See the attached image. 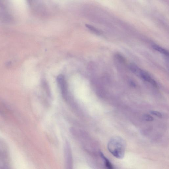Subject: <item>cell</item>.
<instances>
[{"mask_svg": "<svg viewBox=\"0 0 169 169\" xmlns=\"http://www.w3.org/2000/svg\"><path fill=\"white\" fill-rule=\"evenodd\" d=\"M107 147L111 153L117 159H121L125 156L126 142L119 136L113 137L109 141Z\"/></svg>", "mask_w": 169, "mask_h": 169, "instance_id": "6da1fadb", "label": "cell"}, {"mask_svg": "<svg viewBox=\"0 0 169 169\" xmlns=\"http://www.w3.org/2000/svg\"><path fill=\"white\" fill-rule=\"evenodd\" d=\"M130 69L134 74L140 78L151 84L153 86L157 87V84L150 75L144 71L139 68L135 65L132 64L129 66Z\"/></svg>", "mask_w": 169, "mask_h": 169, "instance_id": "7a4b0ae2", "label": "cell"}, {"mask_svg": "<svg viewBox=\"0 0 169 169\" xmlns=\"http://www.w3.org/2000/svg\"><path fill=\"white\" fill-rule=\"evenodd\" d=\"M57 81L61 89L63 99H67V86L64 77L62 75H59L57 78Z\"/></svg>", "mask_w": 169, "mask_h": 169, "instance_id": "3957f363", "label": "cell"}, {"mask_svg": "<svg viewBox=\"0 0 169 169\" xmlns=\"http://www.w3.org/2000/svg\"><path fill=\"white\" fill-rule=\"evenodd\" d=\"M65 155L68 169H72V158L69 146L67 145L65 148Z\"/></svg>", "mask_w": 169, "mask_h": 169, "instance_id": "277c9868", "label": "cell"}, {"mask_svg": "<svg viewBox=\"0 0 169 169\" xmlns=\"http://www.w3.org/2000/svg\"><path fill=\"white\" fill-rule=\"evenodd\" d=\"M100 156L102 158L103 160L105 166H106L107 169H114V168L112 164L110 162L109 160L102 153H100Z\"/></svg>", "mask_w": 169, "mask_h": 169, "instance_id": "5b68a950", "label": "cell"}, {"mask_svg": "<svg viewBox=\"0 0 169 169\" xmlns=\"http://www.w3.org/2000/svg\"><path fill=\"white\" fill-rule=\"evenodd\" d=\"M153 49L156 51L160 52L161 53L165 55V56H168L169 55V52L167 50L164 48L159 46L154 45L153 46Z\"/></svg>", "mask_w": 169, "mask_h": 169, "instance_id": "8992f818", "label": "cell"}, {"mask_svg": "<svg viewBox=\"0 0 169 169\" xmlns=\"http://www.w3.org/2000/svg\"><path fill=\"white\" fill-rule=\"evenodd\" d=\"M86 26L88 29H90L91 31H92L93 32L97 34H100L99 31L97 29L95 28V27L90 26V25H86Z\"/></svg>", "mask_w": 169, "mask_h": 169, "instance_id": "52a82bcc", "label": "cell"}, {"mask_svg": "<svg viewBox=\"0 0 169 169\" xmlns=\"http://www.w3.org/2000/svg\"><path fill=\"white\" fill-rule=\"evenodd\" d=\"M144 119L148 121H152L154 120V118L152 116L146 114L143 116Z\"/></svg>", "mask_w": 169, "mask_h": 169, "instance_id": "ba28073f", "label": "cell"}, {"mask_svg": "<svg viewBox=\"0 0 169 169\" xmlns=\"http://www.w3.org/2000/svg\"><path fill=\"white\" fill-rule=\"evenodd\" d=\"M150 113L152 114L157 116V117L161 118L162 117V115L161 113H160L159 112L155 111H152L150 112Z\"/></svg>", "mask_w": 169, "mask_h": 169, "instance_id": "9c48e42d", "label": "cell"}, {"mask_svg": "<svg viewBox=\"0 0 169 169\" xmlns=\"http://www.w3.org/2000/svg\"><path fill=\"white\" fill-rule=\"evenodd\" d=\"M130 84H131L132 86V87H135L136 86V84H135L134 82H133L131 81L130 82Z\"/></svg>", "mask_w": 169, "mask_h": 169, "instance_id": "30bf717a", "label": "cell"}]
</instances>
